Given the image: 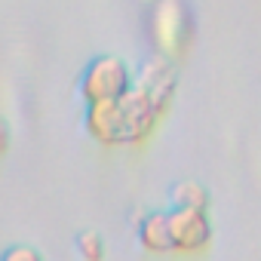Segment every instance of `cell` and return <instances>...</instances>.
Listing matches in <instances>:
<instances>
[{"mask_svg":"<svg viewBox=\"0 0 261 261\" xmlns=\"http://www.w3.org/2000/svg\"><path fill=\"white\" fill-rule=\"evenodd\" d=\"M166 114L139 89L133 86L126 95L101 105H86V133L105 148H136L145 145Z\"/></svg>","mask_w":261,"mask_h":261,"instance_id":"cell-1","label":"cell"},{"mask_svg":"<svg viewBox=\"0 0 261 261\" xmlns=\"http://www.w3.org/2000/svg\"><path fill=\"white\" fill-rule=\"evenodd\" d=\"M136 86V71L126 59L120 56H95L83 74H80V98L83 105H101V101H114L120 95H126Z\"/></svg>","mask_w":261,"mask_h":261,"instance_id":"cell-2","label":"cell"},{"mask_svg":"<svg viewBox=\"0 0 261 261\" xmlns=\"http://www.w3.org/2000/svg\"><path fill=\"white\" fill-rule=\"evenodd\" d=\"M151 34L160 46L163 56H181L194 37V25L188 10L181 7V0H160L154 7V25Z\"/></svg>","mask_w":261,"mask_h":261,"instance_id":"cell-3","label":"cell"},{"mask_svg":"<svg viewBox=\"0 0 261 261\" xmlns=\"http://www.w3.org/2000/svg\"><path fill=\"white\" fill-rule=\"evenodd\" d=\"M169 233H172V252L197 255L206 252L212 243V221L206 209H169Z\"/></svg>","mask_w":261,"mask_h":261,"instance_id":"cell-4","label":"cell"},{"mask_svg":"<svg viewBox=\"0 0 261 261\" xmlns=\"http://www.w3.org/2000/svg\"><path fill=\"white\" fill-rule=\"evenodd\" d=\"M136 237H139V246L145 252H154V255L172 252L169 212H148V215H142L139 218V227H136Z\"/></svg>","mask_w":261,"mask_h":261,"instance_id":"cell-5","label":"cell"},{"mask_svg":"<svg viewBox=\"0 0 261 261\" xmlns=\"http://www.w3.org/2000/svg\"><path fill=\"white\" fill-rule=\"evenodd\" d=\"M172 206L175 209H209V191L194 178L178 181L172 188Z\"/></svg>","mask_w":261,"mask_h":261,"instance_id":"cell-6","label":"cell"},{"mask_svg":"<svg viewBox=\"0 0 261 261\" xmlns=\"http://www.w3.org/2000/svg\"><path fill=\"white\" fill-rule=\"evenodd\" d=\"M77 252L83 261H105V240L95 230H83L77 237Z\"/></svg>","mask_w":261,"mask_h":261,"instance_id":"cell-7","label":"cell"},{"mask_svg":"<svg viewBox=\"0 0 261 261\" xmlns=\"http://www.w3.org/2000/svg\"><path fill=\"white\" fill-rule=\"evenodd\" d=\"M0 261H43V255L34 246H10L0 255Z\"/></svg>","mask_w":261,"mask_h":261,"instance_id":"cell-8","label":"cell"},{"mask_svg":"<svg viewBox=\"0 0 261 261\" xmlns=\"http://www.w3.org/2000/svg\"><path fill=\"white\" fill-rule=\"evenodd\" d=\"M10 145H13V133H10V123H7V117L0 114V157H4V154L10 151Z\"/></svg>","mask_w":261,"mask_h":261,"instance_id":"cell-9","label":"cell"}]
</instances>
